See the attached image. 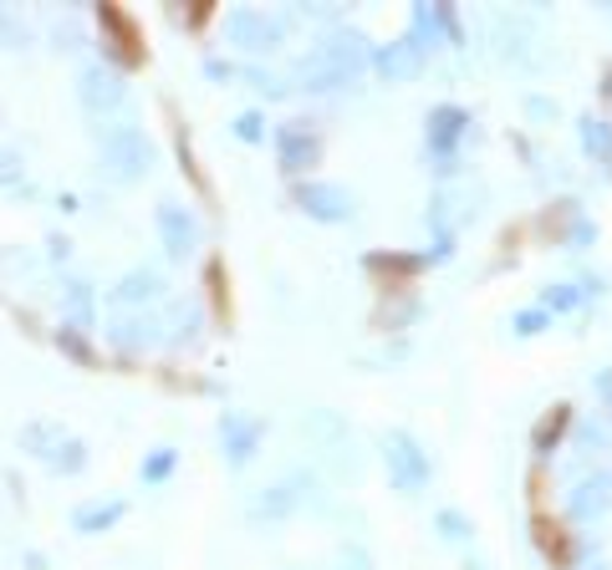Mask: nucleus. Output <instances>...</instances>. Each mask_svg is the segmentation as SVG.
<instances>
[{
  "mask_svg": "<svg viewBox=\"0 0 612 570\" xmlns=\"http://www.w3.org/2000/svg\"><path fill=\"white\" fill-rule=\"evenodd\" d=\"M297 205L312 214V220H322V224H343V220H353V194L347 189H337V184H322V178H301L297 184Z\"/></svg>",
  "mask_w": 612,
  "mask_h": 570,
  "instance_id": "f03ea898",
  "label": "nucleus"
},
{
  "mask_svg": "<svg viewBox=\"0 0 612 570\" xmlns=\"http://www.w3.org/2000/svg\"><path fill=\"white\" fill-rule=\"evenodd\" d=\"M567 423H571V408H552V418L536 428V454H546V449H556V439L567 433Z\"/></svg>",
  "mask_w": 612,
  "mask_h": 570,
  "instance_id": "aec40b11",
  "label": "nucleus"
},
{
  "mask_svg": "<svg viewBox=\"0 0 612 570\" xmlns=\"http://www.w3.org/2000/svg\"><path fill=\"white\" fill-rule=\"evenodd\" d=\"M266 439V423L261 418H251V412H224L220 418V443L224 454H230V464H251L255 458V443Z\"/></svg>",
  "mask_w": 612,
  "mask_h": 570,
  "instance_id": "0eeeda50",
  "label": "nucleus"
},
{
  "mask_svg": "<svg viewBox=\"0 0 612 570\" xmlns=\"http://www.w3.org/2000/svg\"><path fill=\"white\" fill-rule=\"evenodd\" d=\"M153 331H159V326H153L149 316H128V322L113 326V341H118L123 351H138V347H149L153 341Z\"/></svg>",
  "mask_w": 612,
  "mask_h": 570,
  "instance_id": "a211bd4d",
  "label": "nucleus"
},
{
  "mask_svg": "<svg viewBox=\"0 0 612 570\" xmlns=\"http://www.w3.org/2000/svg\"><path fill=\"white\" fill-rule=\"evenodd\" d=\"M276 159H281L286 174H307V168H316V159H322V143H316V132L307 128V123H281L276 128Z\"/></svg>",
  "mask_w": 612,
  "mask_h": 570,
  "instance_id": "7ed1b4c3",
  "label": "nucleus"
},
{
  "mask_svg": "<svg viewBox=\"0 0 612 570\" xmlns=\"http://www.w3.org/2000/svg\"><path fill=\"white\" fill-rule=\"evenodd\" d=\"M107 159L118 163V174H123V178H134V174H143V168H149L153 148H149V138H143V132L113 128V132H107Z\"/></svg>",
  "mask_w": 612,
  "mask_h": 570,
  "instance_id": "9d476101",
  "label": "nucleus"
},
{
  "mask_svg": "<svg viewBox=\"0 0 612 570\" xmlns=\"http://www.w3.org/2000/svg\"><path fill=\"white\" fill-rule=\"evenodd\" d=\"M123 77L107 72V67H88L82 72V107L88 113H113V107H123Z\"/></svg>",
  "mask_w": 612,
  "mask_h": 570,
  "instance_id": "f8f14e48",
  "label": "nucleus"
},
{
  "mask_svg": "<svg viewBox=\"0 0 612 570\" xmlns=\"http://www.w3.org/2000/svg\"><path fill=\"white\" fill-rule=\"evenodd\" d=\"M541 326H552V316H546V311H521V316H516V337H536Z\"/></svg>",
  "mask_w": 612,
  "mask_h": 570,
  "instance_id": "b1692460",
  "label": "nucleus"
},
{
  "mask_svg": "<svg viewBox=\"0 0 612 570\" xmlns=\"http://www.w3.org/2000/svg\"><path fill=\"white\" fill-rule=\"evenodd\" d=\"M582 153L598 159L602 168H612V123L602 117H582Z\"/></svg>",
  "mask_w": 612,
  "mask_h": 570,
  "instance_id": "dca6fc26",
  "label": "nucleus"
},
{
  "mask_svg": "<svg viewBox=\"0 0 612 570\" xmlns=\"http://www.w3.org/2000/svg\"><path fill=\"white\" fill-rule=\"evenodd\" d=\"M464 128H470V113H464V107H454V103H439L429 113V153L444 163V168L454 163V148H460Z\"/></svg>",
  "mask_w": 612,
  "mask_h": 570,
  "instance_id": "423d86ee",
  "label": "nucleus"
},
{
  "mask_svg": "<svg viewBox=\"0 0 612 570\" xmlns=\"http://www.w3.org/2000/svg\"><path fill=\"white\" fill-rule=\"evenodd\" d=\"M383 464H389V479H393V489H399V495H418V489L434 479L429 454L418 449V439H414V433H404V428L383 433Z\"/></svg>",
  "mask_w": 612,
  "mask_h": 570,
  "instance_id": "f257e3e1",
  "label": "nucleus"
},
{
  "mask_svg": "<svg viewBox=\"0 0 612 570\" xmlns=\"http://www.w3.org/2000/svg\"><path fill=\"white\" fill-rule=\"evenodd\" d=\"M608 510H612V468H602V474H592V479H582L571 489L567 514L587 525V520H602Z\"/></svg>",
  "mask_w": 612,
  "mask_h": 570,
  "instance_id": "1a4fd4ad",
  "label": "nucleus"
},
{
  "mask_svg": "<svg viewBox=\"0 0 612 570\" xmlns=\"http://www.w3.org/2000/svg\"><path fill=\"white\" fill-rule=\"evenodd\" d=\"M582 295L577 286H546V295H541V311L546 316H556V311H571V306H582Z\"/></svg>",
  "mask_w": 612,
  "mask_h": 570,
  "instance_id": "412c9836",
  "label": "nucleus"
},
{
  "mask_svg": "<svg viewBox=\"0 0 612 570\" xmlns=\"http://www.w3.org/2000/svg\"><path fill=\"white\" fill-rule=\"evenodd\" d=\"M592 570H602V566H592Z\"/></svg>",
  "mask_w": 612,
  "mask_h": 570,
  "instance_id": "cd10ccee",
  "label": "nucleus"
},
{
  "mask_svg": "<svg viewBox=\"0 0 612 570\" xmlns=\"http://www.w3.org/2000/svg\"><path fill=\"white\" fill-rule=\"evenodd\" d=\"M174 458H180L174 449H153L149 464H143V484H164L169 474H174Z\"/></svg>",
  "mask_w": 612,
  "mask_h": 570,
  "instance_id": "5701e85b",
  "label": "nucleus"
},
{
  "mask_svg": "<svg viewBox=\"0 0 612 570\" xmlns=\"http://www.w3.org/2000/svg\"><path fill=\"white\" fill-rule=\"evenodd\" d=\"M235 132L245 138V143H255V138H261V113H240L235 117Z\"/></svg>",
  "mask_w": 612,
  "mask_h": 570,
  "instance_id": "393cba45",
  "label": "nucleus"
},
{
  "mask_svg": "<svg viewBox=\"0 0 612 570\" xmlns=\"http://www.w3.org/2000/svg\"><path fill=\"white\" fill-rule=\"evenodd\" d=\"M439 36L460 42L454 11H449V5H414V15H408V42H414L418 51H429V46H439Z\"/></svg>",
  "mask_w": 612,
  "mask_h": 570,
  "instance_id": "6e6552de",
  "label": "nucleus"
},
{
  "mask_svg": "<svg viewBox=\"0 0 612 570\" xmlns=\"http://www.w3.org/2000/svg\"><path fill=\"white\" fill-rule=\"evenodd\" d=\"M291 510H297V495L291 489H261V499L251 504V520H281Z\"/></svg>",
  "mask_w": 612,
  "mask_h": 570,
  "instance_id": "6ab92c4d",
  "label": "nucleus"
},
{
  "mask_svg": "<svg viewBox=\"0 0 612 570\" xmlns=\"http://www.w3.org/2000/svg\"><path fill=\"white\" fill-rule=\"evenodd\" d=\"M153 295H159V276H153V270H134V276H123L113 301H118V306H134V301H153Z\"/></svg>",
  "mask_w": 612,
  "mask_h": 570,
  "instance_id": "f3484780",
  "label": "nucleus"
},
{
  "mask_svg": "<svg viewBox=\"0 0 612 570\" xmlns=\"http://www.w3.org/2000/svg\"><path fill=\"white\" fill-rule=\"evenodd\" d=\"M297 82H301L307 92H337V88H347L343 77L332 72V67H327L322 57H316V51H312V57H301V61H297Z\"/></svg>",
  "mask_w": 612,
  "mask_h": 570,
  "instance_id": "2eb2a0df",
  "label": "nucleus"
},
{
  "mask_svg": "<svg viewBox=\"0 0 612 570\" xmlns=\"http://www.w3.org/2000/svg\"><path fill=\"white\" fill-rule=\"evenodd\" d=\"M373 67L389 77V82H408V77L424 72V51H418V46L404 36V42H393V46H378V51H373Z\"/></svg>",
  "mask_w": 612,
  "mask_h": 570,
  "instance_id": "ddd939ff",
  "label": "nucleus"
},
{
  "mask_svg": "<svg viewBox=\"0 0 612 570\" xmlns=\"http://www.w3.org/2000/svg\"><path fill=\"white\" fill-rule=\"evenodd\" d=\"M123 510H128L123 499H107V504H82V510L72 514V525L82 530V535H103L107 525H118V520H123Z\"/></svg>",
  "mask_w": 612,
  "mask_h": 570,
  "instance_id": "4468645a",
  "label": "nucleus"
},
{
  "mask_svg": "<svg viewBox=\"0 0 612 570\" xmlns=\"http://www.w3.org/2000/svg\"><path fill=\"white\" fill-rule=\"evenodd\" d=\"M159 234H164V249L174 255V260H184V255L199 245L195 214H189V209H180V205H159Z\"/></svg>",
  "mask_w": 612,
  "mask_h": 570,
  "instance_id": "9b49d317",
  "label": "nucleus"
},
{
  "mask_svg": "<svg viewBox=\"0 0 612 570\" xmlns=\"http://www.w3.org/2000/svg\"><path fill=\"white\" fill-rule=\"evenodd\" d=\"M224 36L245 51H270V46L281 42V21L266 11H230L224 15Z\"/></svg>",
  "mask_w": 612,
  "mask_h": 570,
  "instance_id": "20e7f679",
  "label": "nucleus"
},
{
  "mask_svg": "<svg viewBox=\"0 0 612 570\" xmlns=\"http://www.w3.org/2000/svg\"><path fill=\"white\" fill-rule=\"evenodd\" d=\"M434 525H439V535H444V540H470V535H475V525H470L460 510H439V520H434Z\"/></svg>",
  "mask_w": 612,
  "mask_h": 570,
  "instance_id": "4be33fe9",
  "label": "nucleus"
},
{
  "mask_svg": "<svg viewBox=\"0 0 612 570\" xmlns=\"http://www.w3.org/2000/svg\"><path fill=\"white\" fill-rule=\"evenodd\" d=\"M531 113H536V117H556V103H541V97H536V103H531Z\"/></svg>",
  "mask_w": 612,
  "mask_h": 570,
  "instance_id": "a878e982",
  "label": "nucleus"
},
{
  "mask_svg": "<svg viewBox=\"0 0 612 570\" xmlns=\"http://www.w3.org/2000/svg\"><path fill=\"white\" fill-rule=\"evenodd\" d=\"M316 57L327 61V67L343 77V82H353V77H358L362 67L373 61V46L362 42L358 31H337V36H327V42L316 46Z\"/></svg>",
  "mask_w": 612,
  "mask_h": 570,
  "instance_id": "39448f33",
  "label": "nucleus"
},
{
  "mask_svg": "<svg viewBox=\"0 0 612 570\" xmlns=\"http://www.w3.org/2000/svg\"><path fill=\"white\" fill-rule=\"evenodd\" d=\"M608 97H612V77H608Z\"/></svg>",
  "mask_w": 612,
  "mask_h": 570,
  "instance_id": "bb28decb",
  "label": "nucleus"
}]
</instances>
